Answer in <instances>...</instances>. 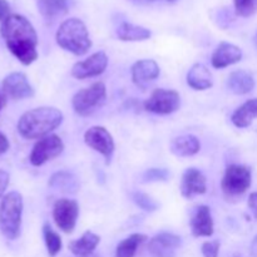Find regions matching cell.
Returning a JSON list of instances; mask_svg holds the SVG:
<instances>
[{
	"instance_id": "obj_1",
	"label": "cell",
	"mask_w": 257,
	"mask_h": 257,
	"mask_svg": "<svg viewBox=\"0 0 257 257\" xmlns=\"http://www.w3.org/2000/svg\"><path fill=\"white\" fill-rule=\"evenodd\" d=\"M0 35L9 52L23 65H30L38 59V34L25 17L20 14L8 17L2 23Z\"/></svg>"
},
{
	"instance_id": "obj_2",
	"label": "cell",
	"mask_w": 257,
	"mask_h": 257,
	"mask_svg": "<svg viewBox=\"0 0 257 257\" xmlns=\"http://www.w3.org/2000/svg\"><path fill=\"white\" fill-rule=\"evenodd\" d=\"M63 113L54 107H38L22 114L18 120V132L25 140H40L52 135L62 124Z\"/></svg>"
},
{
	"instance_id": "obj_3",
	"label": "cell",
	"mask_w": 257,
	"mask_h": 257,
	"mask_svg": "<svg viewBox=\"0 0 257 257\" xmlns=\"http://www.w3.org/2000/svg\"><path fill=\"white\" fill-rule=\"evenodd\" d=\"M57 44L62 49L80 57L87 54L92 48V40L89 38L87 27L78 18H70L60 24L55 34Z\"/></svg>"
},
{
	"instance_id": "obj_4",
	"label": "cell",
	"mask_w": 257,
	"mask_h": 257,
	"mask_svg": "<svg viewBox=\"0 0 257 257\" xmlns=\"http://www.w3.org/2000/svg\"><path fill=\"white\" fill-rule=\"evenodd\" d=\"M23 207V196L17 191L7 193L0 202V232L8 240H17L20 236Z\"/></svg>"
},
{
	"instance_id": "obj_5",
	"label": "cell",
	"mask_w": 257,
	"mask_h": 257,
	"mask_svg": "<svg viewBox=\"0 0 257 257\" xmlns=\"http://www.w3.org/2000/svg\"><path fill=\"white\" fill-rule=\"evenodd\" d=\"M105 98H107L105 84L103 82H95L73 95L72 107L80 117H89L104 104Z\"/></svg>"
},
{
	"instance_id": "obj_6",
	"label": "cell",
	"mask_w": 257,
	"mask_h": 257,
	"mask_svg": "<svg viewBox=\"0 0 257 257\" xmlns=\"http://www.w3.org/2000/svg\"><path fill=\"white\" fill-rule=\"evenodd\" d=\"M252 182V173L247 166L231 165L226 168L221 181V190L227 200L238 198L247 192Z\"/></svg>"
},
{
	"instance_id": "obj_7",
	"label": "cell",
	"mask_w": 257,
	"mask_h": 257,
	"mask_svg": "<svg viewBox=\"0 0 257 257\" xmlns=\"http://www.w3.org/2000/svg\"><path fill=\"white\" fill-rule=\"evenodd\" d=\"M143 107L147 112L160 115L172 114L181 107V95L177 90L158 88L155 89L148 99L145 100Z\"/></svg>"
},
{
	"instance_id": "obj_8",
	"label": "cell",
	"mask_w": 257,
	"mask_h": 257,
	"mask_svg": "<svg viewBox=\"0 0 257 257\" xmlns=\"http://www.w3.org/2000/svg\"><path fill=\"white\" fill-rule=\"evenodd\" d=\"M64 151V142L57 135H49L40 138L30 152L29 161L34 167H40L48 161H52L60 156Z\"/></svg>"
},
{
	"instance_id": "obj_9",
	"label": "cell",
	"mask_w": 257,
	"mask_h": 257,
	"mask_svg": "<svg viewBox=\"0 0 257 257\" xmlns=\"http://www.w3.org/2000/svg\"><path fill=\"white\" fill-rule=\"evenodd\" d=\"M84 142L88 147L102 155L107 165L110 162L115 150V143L107 128L102 125L88 128L84 133Z\"/></svg>"
},
{
	"instance_id": "obj_10",
	"label": "cell",
	"mask_w": 257,
	"mask_h": 257,
	"mask_svg": "<svg viewBox=\"0 0 257 257\" xmlns=\"http://www.w3.org/2000/svg\"><path fill=\"white\" fill-rule=\"evenodd\" d=\"M79 216V205L69 198H59L53 206V220L55 225L65 233H72Z\"/></svg>"
},
{
	"instance_id": "obj_11",
	"label": "cell",
	"mask_w": 257,
	"mask_h": 257,
	"mask_svg": "<svg viewBox=\"0 0 257 257\" xmlns=\"http://www.w3.org/2000/svg\"><path fill=\"white\" fill-rule=\"evenodd\" d=\"M108 67V57L104 52H97L87 59L77 62L72 67L70 74L75 79H87L103 74Z\"/></svg>"
},
{
	"instance_id": "obj_12",
	"label": "cell",
	"mask_w": 257,
	"mask_h": 257,
	"mask_svg": "<svg viewBox=\"0 0 257 257\" xmlns=\"http://www.w3.org/2000/svg\"><path fill=\"white\" fill-rule=\"evenodd\" d=\"M3 93L7 98L14 100H22L32 98L34 95V88L28 80V77L22 72H13L3 80Z\"/></svg>"
},
{
	"instance_id": "obj_13",
	"label": "cell",
	"mask_w": 257,
	"mask_h": 257,
	"mask_svg": "<svg viewBox=\"0 0 257 257\" xmlns=\"http://www.w3.org/2000/svg\"><path fill=\"white\" fill-rule=\"evenodd\" d=\"M182 238L171 232L157 233L148 243V251L153 257H175L181 247Z\"/></svg>"
},
{
	"instance_id": "obj_14",
	"label": "cell",
	"mask_w": 257,
	"mask_h": 257,
	"mask_svg": "<svg viewBox=\"0 0 257 257\" xmlns=\"http://www.w3.org/2000/svg\"><path fill=\"white\" fill-rule=\"evenodd\" d=\"M181 195L187 200H191L195 196L203 195L207 191V180L206 176L200 170L195 167L187 168L182 175L181 180Z\"/></svg>"
},
{
	"instance_id": "obj_15",
	"label": "cell",
	"mask_w": 257,
	"mask_h": 257,
	"mask_svg": "<svg viewBox=\"0 0 257 257\" xmlns=\"http://www.w3.org/2000/svg\"><path fill=\"white\" fill-rule=\"evenodd\" d=\"M132 82L140 89L145 90L160 75V67L153 59H142L136 62L131 68Z\"/></svg>"
},
{
	"instance_id": "obj_16",
	"label": "cell",
	"mask_w": 257,
	"mask_h": 257,
	"mask_svg": "<svg viewBox=\"0 0 257 257\" xmlns=\"http://www.w3.org/2000/svg\"><path fill=\"white\" fill-rule=\"evenodd\" d=\"M191 231L195 237H210L213 235V225L211 208L206 205H200L195 208L190 220Z\"/></svg>"
},
{
	"instance_id": "obj_17",
	"label": "cell",
	"mask_w": 257,
	"mask_h": 257,
	"mask_svg": "<svg viewBox=\"0 0 257 257\" xmlns=\"http://www.w3.org/2000/svg\"><path fill=\"white\" fill-rule=\"evenodd\" d=\"M242 59V50L232 43L222 42L218 44L211 57V64L216 69H223L236 64Z\"/></svg>"
},
{
	"instance_id": "obj_18",
	"label": "cell",
	"mask_w": 257,
	"mask_h": 257,
	"mask_svg": "<svg viewBox=\"0 0 257 257\" xmlns=\"http://www.w3.org/2000/svg\"><path fill=\"white\" fill-rule=\"evenodd\" d=\"M170 150L177 157H192L200 152L201 143L193 135L178 136L171 141Z\"/></svg>"
},
{
	"instance_id": "obj_19",
	"label": "cell",
	"mask_w": 257,
	"mask_h": 257,
	"mask_svg": "<svg viewBox=\"0 0 257 257\" xmlns=\"http://www.w3.org/2000/svg\"><path fill=\"white\" fill-rule=\"evenodd\" d=\"M48 185L50 188L64 193H75L79 190V180L69 171H58L50 176Z\"/></svg>"
},
{
	"instance_id": "obj_20",
	"label": "cell",
	"mask_w": 257,
	"mask_h": 257,
	"mask_svg": "<svg viewBox=\"0 0 257 257\" xmlns=\"http://www.w3.org/2000/svg\"><path fill=\"white\" fill-rule=\"evenodd\" d=\"M187 84L195 90H206L210 89L213 85V78L210 69L206 65L197 64L192 65L187 73Z\"/></svg>"
},
{
	"instance_id": "obj_21",
	"label": "cell",
	"mask_w": 257,
	"mask_h": 257,
	"mask_svg": "<svg viewBox=\"0 0 257 257\" xmlns=\"http://www.w3.org/2000/svg\"><path fill=\"white\" fill-rule=\"evenodd\" d=\"M100 237L92 231H85L78 240L70 241L68 247L77 257H89L99 245Z\"/></svg>"
},
{
	"instance_id": "obj_22",
	"label": "cell",
	"mask_w": 257,
	"mask_h": 257,
	"mask_svg": "<svg viewBox=\"0 0 257 257\" xmlns=\"http://www.w3.org/2000/svg\"><path fill=\"white\" fill-rule=\"evenodd\" d=\"M255 87V79L246 70H235L227 78V88L233 94L243 95L250 93Z\"/></svg>"
},
{
	"instance_id": "obj_23",
	"label": "cell",
	"mask_w": 257,
	"mask_h": 257,
	"mask_svg": "<svg viewBox=\"0 0 257 257\" xmlns=\"http://www.w3.org/2000/svg\"><path fill=\"white\" fill-rule=\"evenodd\" d=\"M257 118V98L248 99L241 104L231 115V122L237 128L250 127L253 119Z\"/></svg>"
},
{
	"instance_id": "obj_24",
	"label": "cell",
	"mask_w": 257,
	"mask_h": 257,
	"mask_svg": "<svg viewBox=\"0 0 257 257\" xmlns=\"http://www.w3.org/2000/svg\"><path fill=\"white\" fill-rule=\"evenodd\" d=\"M69 0H38V10L48 22L63 17L69 12Z\"/></svg>"
},
{
	"instance_id": "obj_25",
	"label": "cell",
	"mask_w": 257,
	"mask_h": 257,
	"mask_svg": "<svg viewBox=\"0 0 257 257\" xmlns=\"http://www.w3.org/2000/svg\"><path fill=\"white\" fill-rule=\"evenodd\" d=\"M151 35L150 29L132 23H122L117 29V37L123 42H143L150 39Z\"/></svg>"
},
{
	"instance_id": "obj_26",
	"label": "cell",
	"mask_w": 257,
	"mask_h": 257,
	"mask_svg": "<svg viewBox=\"0 0 257 257\" xmlns=\"http://www.w3.org/2000/svg\"><path fill=\"white\" fill-rule=\"evenodd\" d=\"M146 241H147V236L143 233H132L118 243L115 248V257H135L138 247Z\"/></svg>"
},
{
	"instance_id": "obj_27",
	"label": "cell",
	"mask_w": 257,
	"mask_h": 257,
	"mask_svg": "<svg viewBox=\"0 0 257 257\" xmlns=\"http://www.w3.org/2000/svg\"><path fill=\"white\" fill-rule=\"evenodd\" d=\"M43 237H44V242L45 246H47V251L49 256H57L60 252V250H62V238L53 230L49 223H45L43 226Z\"/></svg>"
},
{
	"instance_id": "obj_28",
	"label": "cell",
	"mask_w": 257,
	"mask_h": 257,
	"mask_svg": "<svg viewBox=\"0 0 257 257\" xmlns=\"http://www.w3.org/2000/svg\"><path fill=\"white\" fill-rule=\"evenodd\" d=\"M131 197H132L133 202H135L138 207L142 208L143 211H146V212H155L158 208V203L156 202L151 196H148L147 193L135 191V192L131 193Z\"/></svg>"
},
{
	"instance_id": "obj_29",
	"label": "cell",
	"mask_w": 257,
	"mask_h": 257,
	"mask_svg": "<svg viewBox=\"0 0 257 257\" xmlns=\"http://www.w3.org/2000/svg\"><path fill=\"white\" fill-rule=\"evenodd\" d=\"M171 177L170 171L166 168H150L142 175L143 183L153 182H167Z\"/></svg>"
},
{
	"instance_id": "obj_30",
	"label": "cell",
	"mask_w": 257,
	"mask_h": 257,
	"mask_svg": "<svg viewBox=\"0 0 257 257\" xmlns=\"http://www.w3.org/2000/svg\"><path fill=\"white\" fill-rule=\"evenodd\" d=\"M233 5L238 17L248 18L257 12V0H233Z\"/></svg>"
},
{
	"instance_id": "obj_31",
	"label": "cell",
	"mask_w": 257,
	"mask_h": 257,
	"mask_svg": "<svg viewBox=\"0 0 257 257\" xmlns=\"http://www.w3.org/2000/svg\"><path fill=\"white\" fill-rule=\"evenodd\" d=\"M220 247H221V243L218 240L206 241V242L202 243L201 252H202L203 257H218Z\"/></svg>"
},
{
	"instance_id": "obj_32",
	"label": "cell",
	"mask_w": 257,
	"mask_h": 257,
	"mask_svg": "<svg viewBox=\"0 0 257 257\" xmlns=\"http://www.w3.org/2000/svg\"><path fill=\"white\" fill-rule=\"evenodd\" d=\"M10 182V176L7 171L0 170V198L4 196L5 191H7L8 186H9Z\"/></svg>"
},
{
	"instance_id": "obj_33",
	"label": "cell",
	"mask_w": 257,
	"mask_h": 257,
	"mask_svg": "<svg viewBox=\"0 0 257 257\" xmlns=\"http://www.w3.org/2000/svg\"><path fill=\"white\" fill-rule=\"evenodd\" d=\"M10 5L7 0H0V22H4L8 17H10Z\"/></svg>"
},
{
	"instance_id": "obj_34",
	"label": "cell",
	"mask_w": 257,
	"mask_h": 257,
	"mask_svg": "<svg viewBox=\"0 0 257 257\" xmlns=\"http://www.w3.org/2000/svg\"><path fill=\"white\" fill-rule=\"evenodd\" d=\"M248 208L252 212L253 217L257 220V192H252L250 196H248V201H247Z\"/></svg>"
},
{
	"instance_id": "obj_35",
	"label": "cell",
	"mask_w": 257,
	"mask_h": 257,
	"mask_svg": "<svg viewBox=\"0 0 257 257\" xmlns=\"http://www.w3.org/2000/svg\"><path fill=\"white\" fill-rule=\"evenodd\" d=\"M10 147L9 140L7 138V136L4 135L3 132H0V156L4 155L5 152H8Z\"/></svg>"
},
{
	"instance_id": "obj_36",
	"label": "cell",
	"mask_w": 257,
	"mask_h": 257,
	"mask_svg": "<svg viewBox=\"0 0 257 257\" xmlns=\"http://www.w3.org/2000/svg\"><path fill=\"white\" fill-rule=\"evenodd\" d=\"M7 95L3 93V90H0V112H2L3 109H4V107L7 105Z\"/></svg>"
},
{
	"instance_id": "obj_37",
	"label": "cell",
	"mask_w": 257,
	"mask_h": 257,
	"mask_svg": "<svg viewBox=\"0 0 257 257\" xmlns=\"http://www.w3.org/2000/svg\"><path fill=\"white\" fill-rule=\"evenodd\" d=\"M251 255H252V257H257V236L251 243Z\"/></svg>"
},
{
	"instance_id": "obj_38",
	"label": "cell",
	"mask_w": 257,
	"mask_h": 257,
	"mask_svg": "<svg viewBox=\"0 0 257 257\" xmlns=\"http://www.w3.org/2000/svg\"><path fill=\"white\" fill-rule=\"evenodd\" d=\"M136 3H152V2H157V0H133Z\"/></svg>"
},
{
	"instance_id": "obj_39",
	"label": "cell",
	"mask_w": 257,
	"mask_h": 257,
	"mask_svg": "<svg viewBox=\"0 0 257 257\" xmlns=\"http://www.w3.org/2000/svg\"><path fill=\"white\" fill-rule=\"evenodd\" d=\"M170 2H175V0H170Z\"/></svg>"
},
{
	"instance_id": "obj_40",
	"label": "cell",
	"mask_w": 257,
	"mask_h": 257,
	"mask_svg": "<svg viewBox=\"0 0 257 257\" xmlns=\"http://www.w3.org/2000/svg\"><path fill=\"white\" fill-rule=\"evenodd\" d=\"M256 39H257V34H256Z\"/></svg>"
}]
</instances>
